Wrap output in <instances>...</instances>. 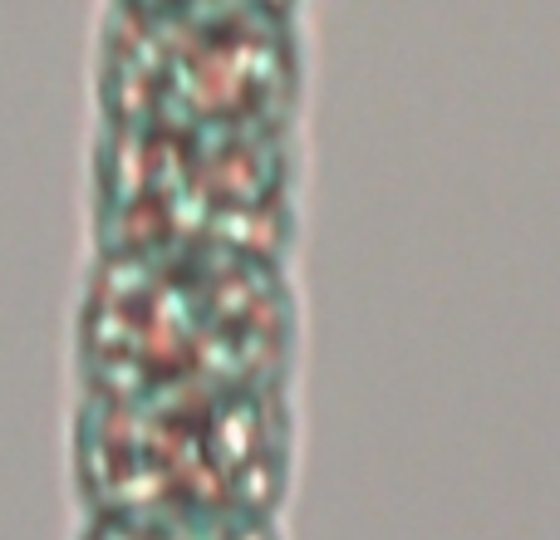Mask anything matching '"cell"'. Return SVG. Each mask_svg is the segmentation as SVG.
<instances>
[{"label":"cell","mask_w":560,"mask_h":540,"mask_svg":"<svg viewBox=\"0 0 560 540\" xmlns=\"http://www.w3.org/2000/svg\"><path fill=\"white\" fill-rule=\"evenodd\" d=\"M290 309L271 256L202 246L84 251L69 398L280 388Z\"/></svg>","instance_id":"obj_1"},{"label":"cell","mask_w":560,"mask_h":540,"mask_svg":"<svg viewBox=\"0 0 560 540\" xmlns=\"http://www.w3.org/2000/svg\"><path fill=\"white\" fill-rule=\"evenodd\" d=\"M280 467V388L69 398L65 472L84 521H266Z\"/></svg>","instance_id":"obj_2"},{"label":"cell","mask_w":560,"mask_h":540,"mask_svg":"<svg viewBox=\"0 0 560 540\" xmlns=\"http://www.w3.org/2000/svg\"><path fill=\"white\" fill-rule=\"evenodd\" d=\"M69 540H271L266 521H197V526H173V521H84L74 516Z\"/></svg>","instance_id":"obj_3"}]
</instances>
